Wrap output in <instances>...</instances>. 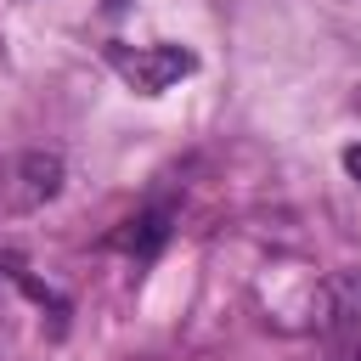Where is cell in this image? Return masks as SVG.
<instances>
[{"label":"cell","instance_id":"cell-1","mask_svg":"<svg viewBox=\"0 0 361 361\" xmlns=\"http://www.w3.org/2000/svg\"><path fill=\"white\" fill-rule=\"evenodd\" d=\"M107 62L118 68V79L130 85V90H141V96H164L169 85H180L192 68H197V56L186 51V45H107Z\"/></svg>","mask_w":361,"mask_h":361},{"label":"cell","instance_id":"cell-2","mask_svg":"<svg viewBox=\"0 0 361 361\" xmlns=\"http://www.w3.org/2000/svg\"><path fill=\"white\" fill-rule=\"evenodd\" d=\"M62 192V158L56 152H23L0 169V209L28 214L39 203H51Z\"/></svg>","mask_w":361,"mask_h":361},{"label":"cell","instance_id":"cell-3","mask_svg":"<svg viewBox=\"0 0 361 361\" xmlns=\"http://www.w3.org/2000/svg\"><path fill=\"white\" fill-rule=\"evenodd\" d=\"M316 333L327 344L361 333V271H338L316 288Z\"/></svg>","mask_w":361,"mask_h":361},{"label":"cell","instance_id":"cell-4","mask_svg":"<svg viewBox=\"0 0 361 361\" xmlns=\"http://www.w3.org/2000/svg\"><path fill=\"white\" fill-rule=\"evenodd\" d=\"M169 220H175V209H169V203H152V209L130 214L124 231H113V243H118L124 254H135V259H152V254L169 243Z\"/></svg>","mask_w":361,"mask_h":361},{"label":"cell","instance_id":"cell-5","mask_svg":"<svg viewBox=\"0 0 361 361\" xmlns=\"http://www.w3.org/2000/svg\"><path fill=\"white\" fill-rule=\"evenodd\" d=\"M327 361H361V333H355V338H338V344H327Z\"/></svg>","mask_w":361,"mask_h":361},{"label":"cell","instance_id":"cell-6","mask_svg":"<svg viewBox=\"0 0 361 361\" xmlns=\"http://www.w3.org/2000/svg\"><path fill=\"white\" fill-rule=\"evenodd\" d=\"M344 169L361 180V141H355V147H344Z\"/></svg>","mask_w":361,"mask_h":361},{"label":"cell","instance_id":"cell-7","mask_svg":"<svg viewBox=\"0 0 361 361\" xmlns=\"http://www.w3.org/2000/svg\"><path fill=\"white\" fill-rule=\"evenodd\" d=\"M124 6H130V0H107V11H124Z\"/></svg>","mask_w":361,"mask_h":361}]
</instances>
